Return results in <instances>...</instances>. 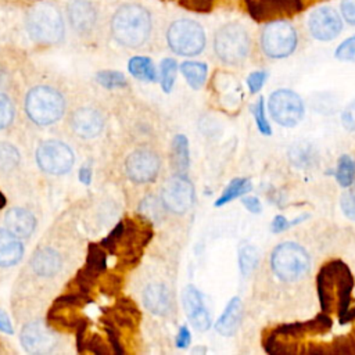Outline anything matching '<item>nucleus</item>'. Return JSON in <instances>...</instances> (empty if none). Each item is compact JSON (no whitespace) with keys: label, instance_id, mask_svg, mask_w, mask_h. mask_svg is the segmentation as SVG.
I'll use <instances>...</instances> for the list:
<instances>
[{"label":"nucleus","instance_id":"obj_1","mask_svg":"<svg viewBox=\"0 0 355 355\" xmlns=\"http://www.w3.org/2000/svg\"><path fill=\"white\" fill-rule=\"evenodd\" d=\"M322 312H336L341 324H355V308H351L354 276L340 259L326 262L316 279Z\"/></svg>","mask_w":355,"mask_h":355},{"label":"nucleus","instance_id":"obj_2","mask_svg":"<svg viewBox=\"0 0 355 355\" xmlns=\"http://www.w3.org/2000/svg\"><path fill=\"white\" fill-rule=\"evenodd\" d=\"M112 39L128 49L143 47L154 31V17L148 7L139 1L118 4L108 21Z\"/></svg>","mask_w":355,"mask_h":355},{"label":"nucleus","instance_id":"obj_3","mask_svg":"<svg viewBox=\"0 0 355 355\" xmlns=\"http://www.w3.org/2000/svg\"><path fill=\"white\" fill-rule=\"evenodd\" d=\"M25 29L29 37L43 46L60 43L65 35L62 10L51 0H39L25 12Z\"/></svg>","mask_w":355,"mask_h":355},{"label":"nucleus","instance_id":"obj_4","mask_svg":"<svg viewBox=\"0 0 355 355\" xmlns=\"http://www.w3.org/2000/svg\"><path fill=\"white\" fill-rule=\"evenodd\" d=\"M212 50L222 64L229 67L243 65L252 50V37L248 28L239 21H227L219 25L212 36Z\"/></svg>","mask_w":355,"mask_h":355},{"label":"nucleus","instance_id":"obj_5","mask_svg":"<svg viewBox=\"0 0 355 355\" xmlns=\"http://www.w3.org/2000/svg\"><path fill=\"white\" fill-rule=\"evenodd\" d=\"M300 42L298 28L288 19L268 21L258 33V47L268 60H283L293 55L298 50Z\"/></svg>","mask_w":355,"mask_h":355},{"label":"nucleus","instance_id":"obj_6","mask_svg":"<svg viewBox=\"0 0 355 355\" xmlns=\"http://www.w3.org/2000/svg\"><path fill=\"white\" fill-rule=\"evenodd\" d=\"M165 40L168 47L178 55L194 57L204 51L207 35L204 26L187 17L176 18L166 26Z\"/></svg>","mask_w":355,"mask_h":355},{"label":"nucleus","instance_id":"obj_7","mask_svg":"<svg viewBox=\"0 0 355 355\" xmlns=\"http://www.w3.org/2000/svg\"><path fill=\"white\" fill-rule=\"evenodd\" d=\"M270 268L280 280L295 282L308 273L311 257L302 245L294 241H284L273 248L270 254Z\"/></svg>","mask_w":355,"mask_h":355},{"label":"nucleus","instance_id":"obj_8","mask_svg":"<svg viewBox=\"0 0 355 355\" xmlns=\"http://www.w3.org/2000/svg\"><path fill=\"white\" fill-rule=\"evenodd\" d=\"M64 98L53 87L36 86L25 98V111L37 125H50L58 121L64 112Z\"/></svg>","mask_w":355,"mask_h":355},{"label":"nucleus","instance_id":"obj_9","mask_svg":"<svg viewBox=\"0 0 355 355\" xmlns=\"http://www.w3.org/2000/svg\"><path fill=\"white\" fill-rule=\"evenodd\" d=\"M268 110L272 119L284 128L297 126L305 114L302 98L290 89H277L268 98Z\"/></svg>","mask_w":355,"mask_h":355},{"label":"nucleus","instance_id":"obj_10","mask_svg":"<svg viewBox=\"0 0 355 355\" xmlns=\"http://www.w3.org/2000/svg\"><path fill=\"white\" fill-rule=\"evenodd\" d=\"M343 29L344 19L331 6H319L308 14L306 31L318 42H331L341 35Z\"/></svg>","mask_w":355,"mask_h":355},{"label":"nucleus","instance_id":"obj_11","mask_svg":"<svg viewBox=\"0 0 355 355\" xmlns=\"http://www.w3.org/2000/svg\"><path fill=\"white\" fill-rule=\"evenodd\" d=\"M94 0H67L64 4L65 18L79 36L92 35L98 26L100 12Z\"/></svg>","mask_w":355,"mask_h":355},{"label":"nucleus","instance_id":"obj_12","mask_svg":"<svg viewBox=\"0 0 355 355\" xmlns=\"http://www.w3.org/2000/svg\"><path fill=\"white\" fill-rule=\"evenodd\" d=\"M37 165L47 173L61 175L73 165V153L62 141L49 140L39 146L36 151Z\"/></svg>","mask_w":355,"mask_h":355},{"label":"nucleus","instance_id":"obj_13","mask_svg":"<svg viewBox=\"0 0 355 355\" xmlns=\"http://www.w3.org/2000/svg\"><path fill=\"white\" fill-rule=\"evenodd\" d=\"M161 200L166 209L184 214L194 202V187L183 173L171 176L162 187Z\"/></svg>","mask_w":355,"mask_h":355},{"label":"nucleus","instance_id":"obj_14","mask_svg":"<svg viewBox=\"0 0 355 355\" xmlns=\"http://www.w3.org/2000/svg\"><path fill=\"white\" fill-rule=\"evenodd\" d=\"M125 168L130 180L147 183L155 179L159 171V158L150 150H136L126 158Z\"/></svg>","mask_w":355,"mask_h":355},{"label":"nucleus","instance_id":"obj_15","mask_svg":"<svg viewBox=\"0 0 355 355\" xmlns=\"http://www.w3.org/2000/svg\"><path fill=\"white\" fill-rule=\"evenodd\" d=\"M21 344L31 354H49L54 349L57 338L42 322H31L21 331Z\"/></svg>","mask_w":355,"mask_h":355},{"label":"nucleus","instance_id":"obj_16","mask_svg":"<svg viewBox=\"0 0 355 355\" xmlns=\"http://www.w3.org/2000/svg\"><path fill=\"white\" fill-rule=\"evenodd\" d=\"M83 297L65 295L57 298L49 312V320L62 327H79L83 320L78 315V308L83 304Z\"/></svg>","mask_w":355,"mask_h":355},{"label":"nucleus","instance_id":"obj_17","mask_svg":"<svg viewBox=\"0 0 355 355\" xmlns=\"http://www.w3.org/2000/svg\"><path fill=\"white\" fill-rule=\"evenodd\" d=\"M71 126L78 136L90 139L97 136L101 132L104 126V121L98 111L85 107L73 112L71 118Z\"/></svg>","mask_w":355,"mask_h":355},{"label":"nucleus","instance_id":"obj_18","mask_svg":"<svg viewBox=\"0 0 355 355\" xmlns=\"http://www.w3.org/2000/svg\"><path fill=\"white\" fill-rule=\"evenodd\" d=\"M6 227L18 239H24L32 234L36 222L33 215L24 208H11L4 218Z\"/></svg>","mask_w":355,"mask_h":355},{"label":"nucleus","instance_id":"obj_19","mask_svg":"<svg viewBox=\"0 0 355 355\" xmlns=\"http://www.w3.org/2000/svg\"><path fill=\"white\" fill-rule=\"evenodd\" d=\"M241 318H243L241 300L239 297H233L227 302L223 313L216 320L215 329L222 336H233L236 333L237 327L240 326Z\"/></svg>","mask_w":355,"mask_h":355},{"label":"nucleus","instance_id":"obj_20","mask_svg":"<svg viewBox=\"0 0 355 355\" xmlns=\"http://www.w3.org/2000/svg\"><path fill=\"white\" fill-rule=\"evenodd\" d=\"M31 265L36 275L50 277L61 269V258L53 248H42L33 255Z\"/></svg>","mask_w":355,"mask_h":355},{"label":"nucleus","instance_id":"obj_21","mask_svg":"<svg viewBox=\"0 0 355 355\" xmlns=\"http://www.w3.org/2000/svg\"><path fill=\"white\" fill-rule=\"evenodd\" d=\"M24 254V247L18 237L10 230L0 227V266H11L17 263Z\"/></svg>","mask_w":355,"mask_h":355},{"label":"nucleus","instance_id":"obj_22","mask_svg":"<svg viewBox=\"0 0 355 355\" xmlns=\"http://www.w3.org/2000/svg\"><path fill=\"white\" fill-rule=\"evenodd\" d=\"M143 301L147 309L155 315H165L171 308L168 288L162 284H150L143 293Z\"/></svg>","mask_w":355,"mask_h":355},{"label":"nucleus","instance_id":"obj_23","mask_svg":"<svg viewBox=\"0 0 355 355\" xmlns=\"http://www.w3.org/2000/svg\"><path fill=\"white\" fill-rule=\"evenodd\" d=\"M180 71L186 78L187 83L193 89H200L207 79L208 68H207V64L200 61H184L180 65Z\"/></svg>","mask_w":355,"mask_h":355},{"label":"nucleus","instance_id":"obj_24","mask_svg":"<svg viewBox=\"0 0 355 355\" xmlns=\"http://www.w3.org/2000/svg\"><path fill=\"white\" fill-rule=\"evenodd\" d=\"M252 184L251 180L247 178H236L233 179L225 189V191L222 193V196L215 201V207H220L225 205L226 202L244 196L245 193L251 191Z\"/></svg>","mask_w":355,"mask_h":355},{"label":"nucleus","instance_id":"obj_25","mask_svg":"<svg viewBox=\"0 0 355 355\" xmlns=\"http://www.w3.org/2000/svg\"><path fill=\"white\" fill-rule=\"evenodd\" d=\"M128 69L135 78L143 79V80L153 82L155 80V76H157L153 61L148 57H143V55L132 57L128 62Z\"/></svg>","mask_w":355,"mask_h":355},{"label":"nucleus","instance_id":"obj_26","mask_svg":"<svg viewBox=\"0 0 355 355\" xmlns=\"http://www.w3.org/2000/svg\"><path fill=\"white\" fill-rule=\"evenodd\" d=\"M336 180L341 187H349L355 180V161L348 154H343L337 161Z\"/></svg>","mask_w":355,"mask_h":355},{"label":"nucleus","instance_id":"obj_27","mask_svg":"<svg viewBox=\"0 0 355 355\" xmlns=\"http://www.w3.org/2000/svg\"><path fill=\"white\" fill-rule=\"evenodd\" d=\"M183 305L187 312L189 319L193 316L207 311L204 304H202V295L201 293L194 287V286H187L184 293H183Z\"/></svg>","mask_w":355,"mask_h":355},{"label":"nucleus","instance_id":"obj_28","mask_svg":"<svg viewBox=\"0 0 355 355\" xmlns=\"http://www.w3.org/2000/svg\"><path fill=\"white\" fill-rule=\"evenodd\" d=\"M258 261H259V254L254 245L245 244L240 248L239 266H240V272L243 276H248L257 268Z\"/></svg>","mask_w":355,"mask_h":355},{"label":"nucleus","instance_id":"obj_29","mask_svg":"<svg viewBox=\"0 0 355 355\" xmlns=\"http://www.w3.org/2000/svg\"><path fill=\"white\" fill-rule=\"evenodd\" d=\"M172 153L176 168L179 172H184L189 168V143L183 135L175 136L172 141Z\"/></svg>","mask_w":355,"mask_h":355},{"label":"nucleus","instance_id":"obj_30","mask_svg":"<svg viewBox=\"0 0 355 355\" xmlns=\"http://www.w3.org/2000/svg\"><path fill=\"white\" fill-rule=\"evenodd\" d=\"M18 162H19L18 150L8 143H0V171L10 172L18 165Z\"/></svg>","mask_w":355,"mask_h":355},{"label":"nucleus","instance_id":"obj_31","mask_svg":"<svg viewBox=\"0 0 355 355\" xmlns=\"http://www.w3.org/2000/svg\"><path fill=\"white\" fill-rule=\"evenodd\" d=\"M178 64L173 58H164L161 62V86L164 92H171L176 78Z\"/></svg>","mask_w":355,"mask_h":355},{"label":"nucleus","instance_id":"obj_32","mask_svg":"<svg viewBox=\"0 0 355 355\" xmlns=\"http://www.w3.org/2000/svg\"><path fill=\"white\" fill-rule=\"evenodd\" d=\"M96 80L107 89H118L126 86V79L123 73L118 71H100L96 75Z\"/></svg>","mask_w":355,"mask_h":355},{"label":"nucleus","instance_id":"obj_33","mask_svg":"<svg viewBox=\"0 0 355 355\" xmlns=\"http://www.w3.org/2000/svg\"><path fill=\"white\" fill-rule=\"evenodd\" d=\"M252 115H254V119H255L258 130L263 136H270L272 135V128H270V125H269V122L266 119V115H265V101H263L262 96L252 105Z\"/></svg>","mask_w":355,"mask_h":355},{"label":"nucleus","instance_id":"obj_34","mask_svg":"<svg viewBox=\"0 0 355 355\" xmlns=\"http://www.w3.org/2000/svg\"><path fill=\"white\" fill-rule=\"evenodd\" d=\"M334 57L343 62H355V35L344 39L336 47Z\"/></svg>","mask_w":355,"mask_h":355},{"label":"nucleus","instance_id":"obj_35","mask_svg":"<svg viewBox=\"0 0 355 355\" xmlns=\"http://www.w3.org/2000/svg\"><path fill=\"white\" fill-rule=\"evenodd\" d=\"M14 119V105L11 100L0 93V129L7 128Z\"/></svg>","mask_w":355,"mask_h":355},{"label":"nucleus","instance_id":"obj_36","mask_svg":"<svg viewBox=\"0 0 355 355\" xmlns=\"http://www.w3.org/2000/svg\"><path fill=\"white\" fill-rule=\"evenodd\" d=\"M140 211L143 215H146L148 219H159L162 216L161 211V202H158L154 197H147L140 204Z\"/></svg>","mask_w":355,"mask_h":355},{"label":"nucleus","instance_id":"obj_37","mask_svg":"<svg viewBox=\"0 0 355 355\" xmlns=\"http://www.w3.org/2000/svg\"><path fill=\"white\" fill-rule=\"evenodd\" d=\"M306 218H308V215L305 214V215H301V216L295 218L294 220H288V219L284 218L283 215H276V216L273 218V220H272L270 230H272L273 233H282V232L290 229L291 226L301 223V222H302L304 219H306Z\"/></svg>","mask_w":355,"mask_h":355},{"label":"nucleus","instance_id":"obj_38","mask_svg":"<svg viewBox=\"0 0 355 355\" xmlns=\"http://www.w3.org/2000/svg\"><path fill=\"white\" fill-rule=\"evenodd\" d=\"M266 79H268V72L263 71V69L251 72V73L247 76V86H248V89H250V93H252V94H254V93H258V92L262 89V86L265 85Z\"/></svg>","mask_w":355,"mask_h":355},{"label":"nucleus","instance_id":"obj_39","mask_svg":"<svg viewBox=\"0 0 355 355\" xmlns=\"http://www.w3.org/2000/svg\"><path fill=\"white\" fill-rule=\"evenodd\" d=\"M343 214L355 222V191H345L340 200Z\"/></svg>","mask_w":355,"mask_h":355},{"label":"nucleus","instance_id":"obj_40","mask_svg":"<svg viewBox=\"0 0 355 355\" xmlns=\"http://www.w3.org/2000/svg\"><path fill=\"white\" fill-rule=\"evenodd\" d=\"M338 11L345 24L355 26V0H340Z\"/></svg>","mask_w":355,"mask_h":355},{"label":"nucleus","instance_id":"obj_41","mask_svg":"<svg viewBox=\"0 0 355 355\" xmlns=\"http://www.w3.org/2000/svg\"><path fill=\"white\" fill-rule=\"evenodd\" d=\"M341 122L347 130L355 132V100L344 108L341 114Z\"/></svg>","mask_w":355,"mask_h":355},{"label":"nucleus","instance_id":"obj_42","mask_svg":"<svg viewBox=\"0 0 355 355\" xmlns=\"http://www.w3.org/2000/svg\"><path fill=\"white\" fill-rule=\"evenodd\" d=\"M243 205L252 214H259L262 211V204L259 201V198L257 197H248V196H244L243 200H241Z\"/></svg>","mask_w":355,"mask_h":355},{"label":"nucleus","instance_id":"obj_43","mask_svg":"<svg viewBox=\"0 0 355 355\" xmlns=\"http://www.w3.org/2000/svg\"><path fill=\"white\" fill-rule=\"evenodd\" d=\"M176 344L179 348H186L190 344V331L187 327H180L178 338H176Z\"/></svg>","mask_w":355,"mask_h":355},{"label":"nucleus","instance_id":"obj_44","mask_svg":"<svg viewBox=\"0 0 355 355\" xmlns=\"http://www.w3.org/2000/svg\"><path fill=\"white\" fill-rule=\"evenodd\" d=\"M0 330H1V331H6V333H8V334L12 333L11 322H10L8 316H7L3 311H0Z\"/></svg>","mask_w":355,"mask_h":355},{"label":"nucleus","instance_id":"obj_45","mask_svg":"<svg viewBox=\"0 0 355 355\" xmlns=\"http://www.w3.org/2000/svg\"><path fill=\"white\" fill-rule=\"evenodd\" d=\"M79 179L82 183L89 184L92 182V169L89 166H83L79 171Z\"/></svg>","mask_w":355,"mask_h":355},{"label":"nucleus","instance_id":"obj_46","mask_svg":"<svg viewBox=\"0 0 355 355\" xmlns=\"http://www.w3.org/2000/svg\"><path fill=\"white\" fill-rule=\"evenodd\" d=\"M4 205H6V197H4L3 193L0 191V209H1Z\"/></svg>","mask_w":355,"mask_h":355}]
</instances>
